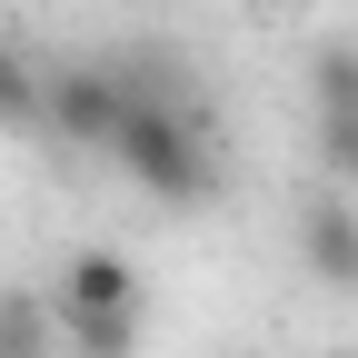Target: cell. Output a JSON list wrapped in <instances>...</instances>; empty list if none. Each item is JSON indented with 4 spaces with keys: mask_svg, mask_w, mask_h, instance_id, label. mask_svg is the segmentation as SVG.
<instances>
[{
    "mask_svg": "<svg viewBox=\"0 0 358 358\" xmlns=\"http://www.w3.org/2000/svg\"><path fill=\"white\" fill-rule=\"evenodd\" d=\"M0 120H40V70L0 40Z\"/></svg>",
    "mask_w": 358,
    "mask_h": 358,
    "instance_id": "7",
    "label": "cell"
},
{
    "mask_svg": "<svg viewBox=\"0 0 358 358\" xmlns=\"http://www.w3.org/2000/svg\"><path fill=\"white\" fill-rule=\"evenodd\" d=\"M308 80H319V110H358V40H329Z\"/></svg>",
    "mask_w": 358,
    "mask_h": 358,
    "instance_id": "6",
    "label": "cell"
},
{
    "mask_svg": "<svg viewBox=\"0 0 358 358\" xmlns=\"http://www.w3.org/2000/svg\"><path fill=\"white\" fill-rule=\"evenodd\" d=\"M120 110H129V70H110V60H80V70L40 80V129H60L70 150H110Z\"/></svg>",
    "mask_w": 358,
    "mask_h": 358,
    "instance_id": "2",
    "label": "cell"
},
{
    "mask_svg": "<svg viewBox=\"0 0 358 358\" xmlns=\"http://www.w3.org/2000/svg\"><path fill=\"white\" fill-rule=\"evenodd\" d=\"M299 259H308V268H319V279H329V289H358V209L319 189V199H308V209H299Z\"/></svg>",
    "mask_w": 358,
    "mask_h": 358,
    "instance_id": "4",
    "label": "cell"
},
{
    "mask_svg": "<svg viewBox=\"0 0 358 358\" xmlns=\"http://www.w3.org/2000/svg\"><path fill=\"white\" fill-rule=\"evenodd\" d=\"M60 338L80 358H129L140 348V308H110V319H60Z\"/></svg>",
    "mask_w": 358,
    "mask_h": 358,
    "instance_id": "5",
    "label": "cell"
},
{
    "mask_svg": "<svg viewBox=\"0 0 358 358\" xmlns=\"http://www.w3.org/2000/svg\"><path fill=\"white\" fill-rule=\"evenodd\" d=\"M110 159L129 169V189L159 199V209H199V199L219 189L209 129H199V110L179 100V90H140V80H129V110H120V129H110Z\"/></svg>",
    "mask_w": 358,
    "mask_h": 358,
    "instance_id": "1",
    "label": "cell"
},
{
    "mask_svg": "<svg viewBox=\"0 0 358 358\" xmlns=\"http://www.w3.org/2000/svg\"><path fill=\"white\" fill-rule=\"evenodd\" d=\"M110 308H140V268H129L120 249H80L60 268V308L50 319H110Z\"/></svg>",
    "mask_w": 358,
    "mask_h": 358,
    "instance_id": "3",
    "label": "cell"
},
{
    "mask_svg": "<svg viewBox=\"0 0 358 358\" xmlns=\"http://www.w3.org/2000/svg\"><path fill=\"white\" fill-rule=\"evenodd\" d=\"M319 159L329 179H358V110H319Z\"/></svg>",
    "mask_w": 358,
    "mask_h": 358,
    "instance_id": "8",
    "label": "cell"
},
{
    "mask_svg": "<svg viewBox=\"0 0 358 358\" xmlns=\"http://www.w3.org/2000/svg\"><path fill=\"white\" fill-rule=\"evenodd\" d=\"M0 358H40V299H0Z\"/></svg>",
    "mask_w": 358,
    "mask_h": 358,
    "instance_id": "9",
    "label": "cell"
}]
</instances>
